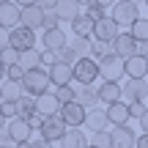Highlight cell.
<instances>
[{"label": "cell", "mask_w": 148, "mask_h": 148, "mask_svg": "<svg viewBox=\"0 0 148 148\" xmlns=\"http://www.w3.org/2000/svg\"><path fill=\"white\" fill-rule=\"evenodd\" d=\"M19 85H22V93H27V96H41V93H47V90L52 88V82H49V69H44V66L27 69Z\"/></svg>", "instance_id": "6da1fadb"}, {"label": "cell", "mask_w": 148, "mask_h": 148, "mask_svg": "<svg viewBox=\"0 0 148 148\" xmlns=\"http://www.w3.org/2000/svg\"><path fill=\"white\" fill-rule=\"evenodd\" d=\"M96 63H99V77L107 79V82H118L121 77H126V74H123V58H118L115 52H107L104 58H99Z\"/></svg>", "instance_id": "7a4b0ae2"}, {"label": "cell", "mask_w": 148, "mask_h": 148, "mask_svg": "<svg viewBox=\"0 0 148 148\" xmlns=\"http://www.w3.org/2000/svg\"><path fill=\"white\" fill-rule=\"evenodd\" d=\"M66 121L55 112V115H44L41 126H38V134H41V140H47V143H60V137L66 134Z\"/></svg>", "instance_id": "3957f363"}, {"label": "cell", "mask_w": 148, "mask_h": 148, "mask_svg": "<svg viewBox=\"0 0 148 148\" xmlns=\"http://www.w3.org/2000/svg\"><path fill=\"white\" fill-rule=\"evenodd\" d=\"M96 77H99V63H96L93 58L85 55V58L74 60V82H79V85H93Z\"/></svg>", "instance_id": "277c9868"}, {"label": "cell", "mask_w": 148, "mask_h": 148, "mask_svg": "<svg viewBox=\"0 0 148 148\" xmlns=\"http://www.w3.org/2000/svg\"><path fill=\"white\" fill-rule=\"evenodd\" d=\"M112 16H115L118 25H132L134 19H140V5L137 3H129V0H115L112 5Z\"/></svg>", "instance_id": "5b68a950"}, {"label": "cell", "mask_w": 148, "mask_h": 148, "mask_svg": "<svg viewBox=\"0 0 148 148\" xmlns=\"http://www.w3.org/2000/svg\"><path fill=\"white\" fill-rule=\"evenodd\" d=\"M110 52H115L118 58H132L134 52H137V38L132 36V33H118L115 38L110 41Z\"/></svg>", "instance_id": "8992f818"}, {"label": "cell", "mask_w": 148, "mask_h": 148, "mask_svg": "<svg viewBox=\"0 0 148 148\" xmlns=\"http://www.w3.org/2000/svg\"><path fill=\"white\" fill-rule=\"evenodd\" d=\"M118 33H121V25L115 22V16H101V19H96L93 36H90V38H99V41H107V44H110Z\"/></svg>", "instance_id": "52a82bcc"}, {"label": "cell", "mask_w": 148, "mask_h": 148, "mask_svg": "<svg viewBox=\"0 0 148 148\" xmlns=\"http://www.w3.org/2000/svg\"><path fill=\"white\" fill-rule=\"evenodd\" d=\"M36 30H30V27H25V25H16V27H11V44L8 47H14V49H30V47H36Z\"/></svg>", "instance_id": "ba28073f"}, {"label": "cell", "mask_w": 148, "mask_h": 148, "mask_svg": "<svg viewBox=\"0 0 148 148\" xmlns=\"http://www.w3.org/2000/svg\"><path fill=\"white\" fill-rule=\"evenodd\" d=\"M22 25V5H16L14 0H5L0 3V27H16Z\"/></svg>", "instance_id": "9c48e42d"}, {"label": "cell", "mask_w": 148, "mask_h": 148, "mask_svg": "<svg viewBox=\"0 0 148 148\" xmlns=\"http://www.w3.org/2000/svg\"><path fill=\"white\" fill-rule=\"evenodd\" d=\"M49 82H52V88H58V85H71L74 82V66L63 63V60L52 63L49 66Z\"/></svg>", "instance_id": "30bf717a"}, {"label": "cell", "mask_w": 148, "mask_h": 148, "mask_svg": "<svg viewBox=\"0 0 148 148\" xmlns=\"http://www.w3.org/2000/svg\"><path fill=\"white\" fill-rule=\"evenodd\" d=\"M85 107L82 104H77V101H69V104H60V110H58V115L66 121V126H82L85 123Z\"/></svg>", "instance_id": "8fae6325"}, {"label": "cell", "mask_w": 148, "mask_h": 148, "mask_svg": "<svg viewBox=\"0 0 148 148\" xmlns=\"http://www.w3.org/2000/svg\"><path fill=\"white\" fill-rule=\"evenodd\" d=\"M110 134H112V148H134V143H137V132H134L129 123L112 126Z\"/></svg>", "instance_id": "7c38bea8"}, {"label": "cell", "mask_w": 148, "mask_h": 148, "mask_svg": "<svg viewBox=\"0 0 148 148\" xmlns=\"http://www.w3.org/2000/svg\"><path fill=\"white\" fill-rule=\"evenodd\" d=\"M5 126H8V134H11V143H14V145L30 143V132H33V129H30V123H27L25 118H11Z\"/></svg>", "instance_id": "4fadbf2b"}, {"label": "cell", "mask_w": 148, "mask_h": 148, "mask_svg": "<svg viewBox=\"0 0 148 148\" xmlns=\"http://www.w3.org/2000/svg\"><path fill=\"white\" fill-rule=\"evenodd\" d=\"M123 74H126L129 79H145V74H148V60L140 58V55L134 52L132 58L123 60Z\"/></svg>", "instance_id": "5bb4252c"}, {"label": "cell", "mask_w": 148, "mask_h": 148, "mask_svg": "<svg viewBox=\"0 0 148 148\" xmlns=\"http://www.w3.org/2000/svg\"><path fill=\"white\" fill-rule=\"evenodd\" d=\"M121 88H123V99H126L129 104L148 99V79H129V82L121 85Z\"/></svg>", "instance_id": "9a60e30c"}, {"label": "cell", "mask_w": 148, "mask_h": 148, "mask_svg": "<svg viewBox=\"0 0 148 148\" xmlns=\"http://www.w3.org/2000/svg\"><path fill=\"white\" fill-rule=\"evenodd\" d=\"M107 121H110V126H123V123L132 121V115H129V104H123L121 101H115V104H107Z\"/></svg>", "instance_id": "2e32d148"}, {"label": "cell", "mask_w": 148, "mask_h": 148, "mask_svg": "<svg viewBox=\"0 0 148 148\" xmlns=\"http://www.w3.org/2000/svg\"><path fill=\"white\" fill-rule=\"evenodd\" d=\"M66 44H69V38H66V33L60 30V27H52V30H44L41 33V47L44 49H55V52H60Z\"/></svg>", "instance_id": "e0dca14e"}, {"label": "cell", "mask_w": 148, "mask_h": 148, "mask_svg": "<svg viewBox=\"0 0 148 148\" xmlns=\"http://www.w3.org/2000/svg\"><path fill=\"white\" fill-rule=\"evenodd\" d=\"M96 90H99V101H101V104H115V101L123 99V88L118 82H107V79H104Z\"/></svg>", "instance_id": "ac0fdd59"}, {"label": "cell", "mask_w": 148, "mask_h": 148, "mask_svg": "<svg viewBox=\"0 0 148 148\" xmlns=\"http://www.w3.org/2000/svg\"><path fill=\"white\" fill-rule=\"evenodd\" d=\"M74 101L82 104L85 110L96 107V101H99V90H96V85H79V88L74 90Z\"/></svg>", "instance_id": "d6986e66"}, {"label": "cell", "mask_w": 148, "mask_h": 148, "mask_svg": "<svg viewBox=\"0 0 148 148\" xmlns=\"http://www.w3.org/2000/svg\"><path fill=\"white\" fill-rule=\"evenodd\" d=\"M85 145H88V137L79 126H69L66 134L60 137V148H85Z\"/></svg>", "instance_id": "ffe728a7"}, {"label": "cell", "mask_w": 148, "mask_h": 148, "mask_svg": "<svg viewBox=\"0 0 148 148\" xmlns=\"http://www.w3.org/2000/svg\"><path fill=\"white\" fill-rule=\"evenodd\" d=\"M41 22H44V11L38 8L36 3L22 8V25H25V27H30V30H41Z\"/></svg>", "instance_id": "44dd1931"}, {"label": "cell", "mask_w": 148, "mask_h": 148, "mask_svg": "<svg viewBox=\"0 0 148 148\" xmlns=\"http://www.w3.org/2000/svg\"><path fill=\"white\" fill-rule=\"evenodd\" d=\"M60 110V101L55 99V93H41V96H36V112L38 115H55V112Z\"/></svg>", "instance_id": "7402d4cb"}, {"label": "cell", "mask_w": 148, "mask_h": 148, "mask_svg": "<svg viewBox=\"0 0 148 148\" xmlns=\"http://www.w3.org/2000/svg\"><path fill=\"white\" fill-rule=\"evenodd\" d=\"M52 11H55V16H58L60 22H71L74 16L79 14V3L77 0H58Z\"/></svg>", "instance_id": "603a6c76"}, {"label": "cell", "mask_w": 148, "mask_h": 148, "mask_svg": "<svg viewBox=\"0 0 148 148\" xmlns=\"http://www.w3.org/2000/svg\"><path fill=\"white\" fill-rule=\"evenodd\" d=\"M82 126H88L90 132L107 129V126H110V121H107V112H104V110H96V107H90V110L85 112V123H82Z\"/></svg>", "instance_id": "cb8c5ba5"}, {"label": "cell", "mask_w": 148, "mask_h": 148, "mask_svg": "<svg viewBox=\"0 0 148 148\" xmlns=\"http://www.w3.org/2000/svg\"><path fill=\"white\" fill-rule=\"evenodd\" d=\"M69 25H71V33H74V36H85V38H90V36H93V25H96V22L90 19L88 14H77V16L69 22Z\"/></svg>", "instance_id": "d4e9b609"}, {"label": "cell", "mask_w": 148, "mask_h": 148, "mask_svg": "<svg viewBox=\"0 0 148 148\" xmlns=\"http://www.w3.org/2000/svg\"><path fill=\"white\" fill-rule=\"evenodd\" d=\"M36 115V96H27V93H22L19 99H16V118H33Z\"/></svg>", "instance_id": "484cf974"}, {"label": "cell", "mask_w": 148, "mask_h": 148, "mask_svg": "<svg viewBox=\"0 0 148 148\" xmlns=\"http://www.w3.org/2000/svg\"><path fill=\"white\" fill-rule=\"evenodd\" d=\"M16 63L22 66V69H36V66H41V49H36V47H30V49H22L19 52V60Z\"/></svg>", "instance_id": "4316f807"}, {"label": "cell", "mask_w": 148, "mask_h": 148, "mask_svg": "<svg viewBox=\"0 0 148 148\" xmlns=\"http://www.w3.org/2000/svg\"><path fill=\"white\" fill-rule=\"evenodd\" d=\"M129 33H132L137 41H148V16H140L129 25Z\"/></svg>", "instance_id": "83f0119b"}, {"label": "cell", "mask_w": 148, "mask_h": 148, "mask_svg": "<svg viewBox=\"0 0 148 148\" xmlns=\"http://www.w3.org/2000/svg\"><path fill=\"white\" fill-rule=\"evenodd\" d=\"M90 145H96V148H112V134H110V129H99V132H93Z\"/></svg>", "instance_id": "f1b7e54d"}, {"label": "cell", "mask_w": 148, "mask_h": 148, "mask_svg": "<svg viewBox=\"0 0 148 148\" xmlns=\"http://www.w3.org/2000/svg\"><path fill=\"white\" fill-rule=\"evenodd\" d=\"M107 52H110V44H107V41H99V38H90V49H88V58L99 60V58H104Z\"/></svg>", "instance_id": "f546056e"}, {"label": "cell", "mask_w": 148, "mask_h": 148, "mask_svg": "<svg viewBox=\"0 0 148 148\" xmlns=\"http://www.w3.org/2000/svg\"><path fill=\"white\" fill-rule=\"evenodd\" d=\"M69 47L79 55V58H85V55H88V49H90V38H85V36H74L71 41H69Z\"/></svg>", "instance_id": "4dcf8cb0"}, {"label": "cell", "mask_w": 148, "mask_h": 148, "mask_svg": "<svg viewBox=\"0 0 148 148\" xmlns=\"http://www.w3.org/2000/svg\"><path fill=\"white\" fill-rule=\"evenodd\" d=\"M52 93H55V99L60 104H69V101H74V85H58Z\"/></svg>", "instance_id": "1f68e13d"}, {"label": "cell", "mask_w": 148, "mask_h": 148, "mask_svg": "<svg viewBox=\"0 0 148 148\" xmlns=\"http://www.w3.org/2000/svg\"><path fill=\"white\" fill-rule=\"evenodd\" d=\"M19 96H22V85H19V82H11V79H8V82L3 85V99H8V101H16Z\"/></svg>", "instance_id": "d6a6232c"}, {"label": "cell", "mask_w": 148, "mask_h": 148, "mask_svg": "<svg viewBox=\"0 0 148 148\" xmlns=\"http://www.w3.org/2000/svg\"><path fill=\"white\" fill-rule=\"evenodd\" d=\"M5 77H8L11 82H22V77H25V69H22L19 63H8V66H5Z\"/></svg>", "instance_id": "836d02e7"}, {"label": "cell", "mask_w": 148, "mask_h": 148, "mask_svg": "<svg viewBox=\"0 0 148 148\" xmlns=\"http://www.w3.org/2000/svg\"><path fill=\"white\" fill-rule=\"evenodd\" d=\"M0 60H3L5 66H8V63H16V60H19V49H14V47L0 49Z\"/></svg>", "instance_id": "e575fe53"}, {"label": "cell", "mask_w": 148, "mask_h": 148, "mask_svg": "<svg viewBox=\"0 0 148 148\" xmlns=\"http://www.w3.org/2000/svg\"><path fill=\"white\" fill-rule=\"evenodd\" d=\"M52 27H60V19L55 16V11H44V22H41V30H52Z\"/></svg>", "instance_id": "d590c367"}, {"label": "cell", "mask_w": 148, "mask_h": 148, "mask_svg": "<svg viewBox=\"0 0 148 148\" xmlns=\"http://www.w3.org/2000/svg\"><path fill=\"white\" fill-rule=\"evenodd\" d=\"M0 112L5 115V121L16 118V101H8V99H3V101H0Z\"/></svg>", "instance_id": "8d00e7d4"}, {"label": "cell", "mask_w": 148, "mask_h": 148, "mask_svg": "<svg viewBox=\"0 0 148 148\" xmlns=\"http://www.w3.org/2000/svg\"><path fill=\"white\" fill-rule=\"evenodd\" d=\"M58 60H63V63H71V66H74V60H79V55L74 52V49L69 47V44H66V47L58 52Z\"/></svg>", "instance_id": "74e56055"}, {"label": "cell", "mask_w": 148, "mask_h": 148, "mask_svg": "<svg viewBox=\"0 0 148 148\" xmlns=\"http://www.w3.org/2000/svg\"><path fill=\"white\" fill-rule=\"evenodd\" d=\"M52 63H58V52H55V49H41V66L49 69Z\"/></svg>", "instance_id": "f35d334b"}, {"label": "cell", "mask_w": 148, "mask_h": 148, "mask_svg": "<svg viewBox=\"0 0 148 148\" xmlns=\"http://www.w3.org/2000/svg\"><path fill=\"white\" fill-rule=\"evenodd\" d=\"M104 11H107V8H101V5H96V3H90V5H85V14H88L90 19H93V22H96V19H101V16H107Z\"/></svg>", "instance_id": "ab89813d"}, {"label": "cell", "mask_w": 148, "mask_h": 148, "mask_svg": "<svg viewBox=\"0 0 148 148\" xmlns=\"http://www.w3.org/2000/svg\"><path fill=\"white\" fill-rule=\"evenodd\" d=\"M143 112H145V104H143V101H132V104H129V115H132V118H140Z\"/></svg>", "instance_id": "60d3db41"}, {"label": "cell", "mask_w": 148, "mask_h": 148, "mask_svg": "<svg viewBox=\"0 0 148 148\" xmlns=\"http://www.w3.org/2000/svg\"><path fill=\"white\" fill-rule=\"evenodd\" d=\"M11 44V30L8 27H0V49H5Z\"/></svg>", "instance_id": "b9f144b4"}, {"label": "cell", "mask_w": 148, "mask_h": 148, "mask_svg": "<svg viewBox=\"0 0 148 148\" xmlns=\"http://www.w3.org/2000/svg\"><path fill=\"white\" fill-rule=\"evenodd\" d=\"M27 148H55V143H47V140H30V143H27Z\"/></svg>", "instance_id": "7bdbcfd3"}, {"label": "cell", "mask_w": 148, "mask_h": 148, "mask_svg": "<svg viewBox=\"0 0 148 148\" xmlns=\"http://www.w3.org/2000/svg\"><path fill=\"white\" fill-rule=\"evenodd\" d=\"M55 3H58V0H36V5H38L41 11H52Z\"/></svg>", "instance_id": "ee69618b"}, {"label": "cell", "mask_w": 148, "mask_h": 148, "mask_svg": "<svg viewBox=\"0 0 148 148\" xmlns=\"http://www.w3.org/2000/svg\"><path fill=\"white\" fill-rule=\"evenodd\" d=\"M137 55L148 60V41H137Z\"/></svg>", "instance_id": "f6af8a7d"}, {"label": "cell", "mask_w": 148, "mask_h": 148, "mask_svg": "<svg viewBox=\"0 0 148 148\" xmlns=\"http://www.w3.org/2000/svg\"><path fill=\"white\" fill-rule=\"evenodd\" d=\"M134 148H148V132H143L137 137V143H134Z\"/></svg>", "instance_id": "bcb514c9"}, {"label": "cell", "mask_w": 148, "mask_h": 148, "mask_svg": "<svg viewBox=\"0 0 148 148\" xmlns=\"http://www.w3.org/2000/svg\"><path fill=\"white\" fill-rule=\"evenodd\" d=\"M140 126H143V132H148V107H145L143 115H140Z\"/></svg>", "instance_id": "7dc6e473"}, {"label": "cell", "mask_w": 148, "mask_h": 148, "mask_svg": "<svg viewBox=\"0 0 148 148\" xmlns=\"http://www.w3.org/2000/svg\"><path fill=\"white\" fill-rule=\"evenodd\" d=\"M96 5H101V8H112L115 5V0H93Z\"/></svg>", "instance_id": "c3c4849f"}, {"label": "cell", "mask_w": 148, "mask_h": 148, "mask_svg": "<svg viewBox=\"0 0 148 148\" xmlns=\"http://www.w3.org/2000/svg\"><path fill=\"white\" fill-rule=\"evenodd\" d=\"M14 3H16V5H22V8H25V5H33V3H36V0H14Z\"/></svg>", "instance_id": "681fc988"}, {"label": "cell", "mask_w": 148, "mask_h": 148, "mask_svg": "<svg viewBox=\"0 0 148 148\" xmlns=\"http://www.w3.org/2000/svg\"><path fill=\"white\" fill-rule=\"evenodd\" d=\"M3 79H5V63L0 60V82H3Z\"/></svg>", "instance_id": "f907efd6"}, {"label": "cell", "mask_w": 148, "mask_h": 148, "mask_svg": "<svg viewBox=\"0 0 148 148\" xmlns=\"http://www.w3.org/2000/svg\"><path fill=\"white\" fill-rule=\"evenodd\" d=\"M77 3H79V5H90L93 0H77Z\"/></svg>", "instance_id": "816d5d0a"}, {"label": "cell", "mask_w": 148, "mask_h": 148, "mask_svg": "<svg viewBox=\"0 0 148 148\" xmlns=\"http://www.w3.org/2000/svg\"><path fill=\"white\" fill-rule=\"evenodd\" d=\"M5 123H8V121H5V115L0 112V126H5Z\"/></svg>", "instance_id": "f5cc1de1"}, {"label": "cell", "mask_w": 148, "mask_h": 148, "mask_svg": "<svg viewBox=\"0 0 148 148\" xmlns=\"http://www.w3.org/2000/svg\"><path fill=\"white\" fill-rule=\"evenodd\" d=\"M129 3H137V5H143V3H145V0H129Z\"/></svg>", "instance_id": "db71d44e"}, {"label": "cell", "mask_w": 148, "mask_h": 148, "mask_svg": "<svg viewBox=\"0 0 148 148\" xmlns=\"http://www.w3.org/2000/svg\"><path fill=\"white\" fill-rule=\"evenodd\" d=\"M0 101H3V85H0Z\"/></svg>", "instance_id": "11a10c76"}, {"label": "cell", "mask_w": 148, "mask_h": 148, "mask_svg": "<svg viewBox=\"0 0 148 148\" xmlns=\"http://www.w3.org/2000/svg\"><path fill=\"white\" fill-rule=\"evenodd\" d=\"M85 148H96V145H90V143H88V145H85Z\"/></svg>", "instance_id": "9f6ffc18"}, {"label": "cell", "mask_w": 148, "mask_h": 148, "mask_svg": "<svg viewBox=\"0 0 148 148\" xmlns=\"http://www.w3.org/2000/svg\"><path fill=\"white\" fill-rule=\"evenodd\" d=\"M143 5H148V0H145V3H143Z\"/></svg>", "instance_id": "6f0895ef"}, {"label": "cell", "mask_w": 148, "mask_h": 148, "mask_svg": "<svg viewBox=\"0 0 148 148\" xmlns=\"http://www.w3.org/2000/svg\"><path fill=\"white\" fill-rule=\"evenodd\" d=\"M0 3H5V0H0Z\"/></svg>", "instance_id": "680465c9"}, {"label": "cell", "mask_w": 148, "mask_h": 148, "mask_svg": "<svg viewBox=\"0 0 148 148\" xmlns=\"http://www.w3.org/2000/svg\"><path fill=\"white\" fill-rule=\"evenodd\" d=\"M145 79H148V74H145Z\"/></svg>", "instance_id": "91938a15"}]
</instances>
